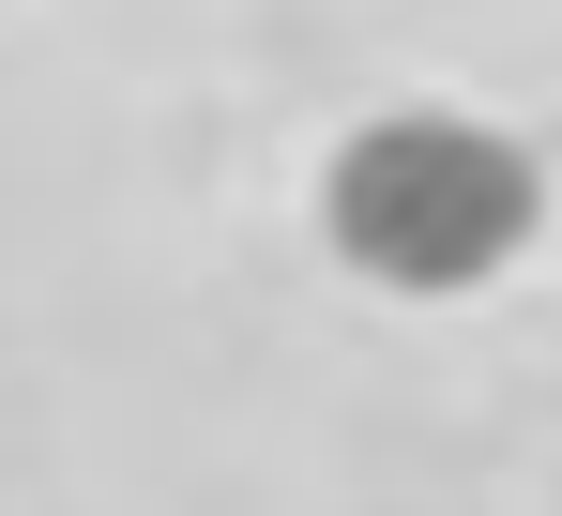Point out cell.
I'll list each match as a JSON object with an SVG mask.
<instances>
[{"label":"cell","mask_w":562,"mask_h":516,"mask_svg":"<svg viewBox=\"0 0 562 516\" xmlns=\"http://www.w3.org/2000/svg\"><path fill=\"white\" fill-rule=\"evenodd\" d=\"M319 228L395 304H471V289H502L532 258L548 182L486 106H366L335 137V168H319Z\"/></svg>","instance_id":"1"}]
</instances>
